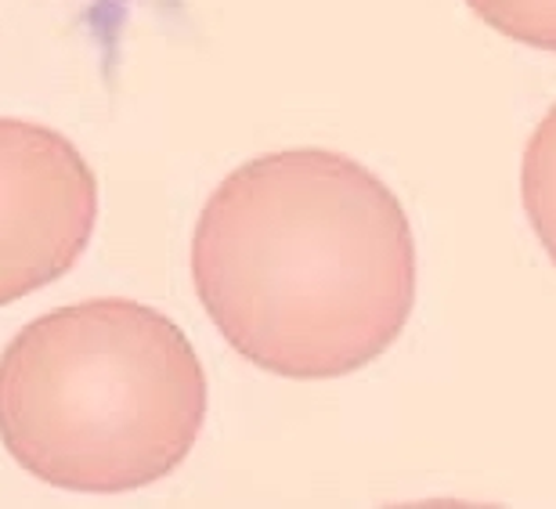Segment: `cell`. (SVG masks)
Returning a JSON list of instances; mask_svg holds the SVG:
<instances>
[{
  "label": "cell",
  "instance_id": "7a4b0ae2",
  "mask_svg": "<svg viewBox=\"0 0 556 509\" xmlns=\"http://www.w3.org/2000/svg\"><path fill=\"white\" fill-rule=\"evenodd\" d=\"M203 416L192 343L138 301L59 307L0 354V445L54 488H144L181 467Z\"/></svg>",
  "mask_w": 556,
  "mask_h": 509
},
{
  "label": "cell",
  "instance_id": "6da1fadb",
  "mask_svg": "<svg viewBox=\"0 0 556 509\" xmlns=\"http://www.w3.org/2000/svg\"><path fill=\"white\" fill-rule=\"evenodd\" d=\"M192 282L242 358L289 380H332L402 333L416 296L413 231L391 188L354 160L271 152L210 195Z\"/></svg>",
  "mask_w": 556,
  "mask_h": 509
},
{
  "label": "cell",
  "instance_id": "3957f363",
  "mask_svg": "<svg viewBox=\"0 0 556 509\" xmlns=\"http://www.w3.org/2000/svg\"><path fill=\"white\" fill-rule=\"evenodd\" d=\"M98 181L59 130L0 116V307L43 290L80 260Z\"/></svg>",
  "mask_w": 556,
  "mask_h": 509
},
{
  "label": "cell",
  "instance_id": "277c9868",
  "mask_svg": "<svg viewBox=\"0 0 556 509\" xmlns=\"http://www.w3.org/2000/svg\"><path fill=\"white\" fill-rule=\"evenodd\" d=\"M98 4H130V0H98Z\"/></svg>",
  "mask_w": 556,
  "mask_h": 509
}]
</instances>
